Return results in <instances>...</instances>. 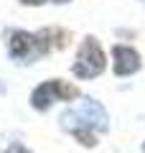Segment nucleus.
<instances>
[{
  "label": "nucleus",
  "instance_id": "nucleus-5",
  "mask_svg": "<svg viewBox=\"0 0 145 153\" xmlns=\"http://www.w3.org/2000/svg\"><path fill=\"white\" fill-rule=\"evenodd\" d=\"M112 59H115V74L117 76H127V74L140 69V56L130 46H115Z\"/></svg>",
  "mask_w": 145,
  "mask_h": 153
},
{
  "label": "nucleus",
  "instance_id": "nucleus-3",
  "mask_svg": "<svg viewBox=\"0 0 145 153\" xmlns=\"http://www.w3.org/2000/svg\"><path fill=\"white\" fill-rule=\"evenodd\" d=\"M71 71L79 79H92V76H99L104 71V54H102V49H99V44L94 38H84Z\"/></svg>",
  "mask_w": 145,
  "mask_h": 153
},
{
  "label": "nucleus",
  "instance_id": "nucleus-1",
  "mask_svg": "<svg viewBox=\"0 0 145 153\" xmlns=\"http://www.w3.org/2000/svg\"><path fill=\"white\" fill-rule=\"evenodd\" d=\"M107 112L104 107L97 100L92 97H84L76 107H69L64 115H61V128L69 133H74L84 146H94V138L92 133L94 130H107Z\"/></svg>",
  "mask_w": 145,
  "mask_h": 153
},
{
  "label": "nucleus",
  "instance_id": "nucleus-6",
  "mask_svg": "<svg viewBox=\"0 0 145 153\" xmlns=\"http://www.w3.org/2000/svg\"><path fill=\"white\" fill-rule=\"evenodd\" d=\"M5 153H31V151H28V148H23L21 146V143H13V146L10 148H8V151Z\"/></svg>",
  "mask_w": 145,
  "mask_h": 153
},
{
  "label": "nucleus",
  "instance_id": "nucleus-7",
  "mask_svg": "<svg viewBox=\"0 0 145 153\" xmlns=\"http://www.w3.org/2000/svg\"><path fill=\"white\" fill-rule=\"evenodd\" d=\"M21 3H26V5H41L43 0H21Z\"/></svg>",
  "mask_w": 145,
  "mask_h": 153
},
{
  "label": "nucleus",
  "instance_id": "nucleus-8",
  "mask_svg": "<svg viewBox=\"0 0 145 153\" xmlns=\"http://www.w3.org/2000/svg\"><path fill=\"white\" fill-rule=\"evenodd\" d=\"M54 3H69V0H54Z\"/></svg>",
  "mask_w": 145,
  "mask_h": 153
},
{
  "label": "nucleus",
  "instance_id": "nucleus-2",
  "mask_svg": "<svg viewBox=\"0 0 145 153\" xmlns=\"http://www.w3.org/2000/svg\"><path fill=\"white\" fill-rule=\"evenodd\" d=\"M51 36L48 31L43 33H26V31H16L10 36V44H8V51H10L13 59L18 61H33L38 56H43L48 51V41Z\"/></svg>",
  "mask_w": 145,
  "mask_h": 153
},
{
  "label": "nucleus",
  "instance_id": "nucleus-4",
  "mask_svg": "<svg viewBox=\"0 0 145 153\" xmlns=\"http://www.w3.org/2000/svg\"><path fill=\"white\" fill-rule=\"evenodd\" d=\"M76 87H71L69 82H61V79H51V82H43L36 92L31 94V105L36 110H48L54 102H64V100H74L76 97Z\"/></svg>",
  "mask_w": 145,
  "mask_h": 153
}]
</instances>
